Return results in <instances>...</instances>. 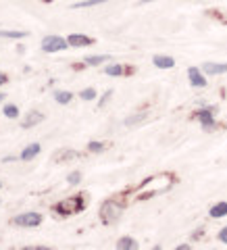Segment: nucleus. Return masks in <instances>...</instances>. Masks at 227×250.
<instances>
[{
	"mask_svg": "<svg viewBox=\"0 0 227 250\" xmlns=\"http://www.w3.org/2000/svg\"><path fill=\"white\" fill-rule=\"evenodd\" d=\"M123 213V207L119 205V202L115 200H106L103 207H100V217H103L104 223H115L119 221V217Z\"/></svg>",
	"mask_w": 227,
	"mask_h": 250,
	"instance_id": "obj_1",
	"label": "nucleus"
},
{
	"mask_svg": "<svg viewBox=\"0 0 227 250\" xmlns=\"http://www.w3.org/2000/svg\"><path fill=\"white\" fill-rule=\"evenodd\" d=\"M40 223H42L40 213H23L15 217V225H19V228H38Z\"/></svg>",
	"mask_w": 227,
	"mask_h": 250,
	"instance_id": "obj_2",
	"label": "nucleus"
},
{
	"mask_svg": "<svg viewBox=\"0 0 227 250\" xmlns=\"http://www.w3.org/2000/svg\"><path fill=\"white\" fill-rule=\"evenodd\" d=\"M67 40H62L61 36H46L42 40V50L44 52H59V50H65Z\"/></svg>",
	"mask_w": 227,
	"mask_h": 250,
	"instance_id": "obj_3",
	"label": "nucleus"
},
{
	"mask_svg": "<svg viewBox=\"0 0 227 250\" xmlns=\"http://www.w3.org/2000/svg\"><path fill=\"white\" fill-rule=\"evenodd\" d=\"M187 77H190V83L196 85V88H205V85H206L205 75H202V71L198 67H190V69H187Z\"/></svg>",
	"mask_w": 227,
	"mask_h": 250,
	"instance_id": "obj_4",
	"label": "nucleus"
},
{
	"mask_svg": "<svg viewBox=\"0 0 227 250\" xmlns=\"http://www.w3.org/2000/svg\"><path fill=\"white\" fill-rule=\"evenodd\" d=\"M202 71L208 75H219V73H227V65L225 62H205Z\"/></svg>",
	"mask_w": 227,
	"mask_h": 250,
	"instance_id": "obj_5",
	"label": "nucleus"
},
{
	"mask_svg": "<svg viewBox=\"0 0 227 250\" xmlns=\"http://www.w3.org/2000/svg\"><path fill=\"white\" fill-rule=\"evenodd\" d=\"M198 119H200V123H202V127H206V129H213V127H215L213 108H206V111H200V113H198Z\"/></svg>",
	"mask_w": 227,
	"mask_h": 250,
	"instance_id": "obj_6",
	"label": "nucleus"
},
{
	"mask_svg": "<svg viewBox=\"0 0 227 250\" xmlns=\"http://www.w3.org/2000/svg\"><path fill=\"white\" fill-rule=\"evenodd\" d=\"M67 44L69 46H90L92 44V38L82 36V34H71V36L67 38Z\"/></svg>",
	"mask_w": 227,
	"mask_h": 250,
	"instance_id": "obj_7",
	"label": "nucleus"
},
{
	"mask_svg": "<svg viewBox=\"0 0 227 250\" xmlns=\"http://www.w3.org/2000/svg\"><path fill=\"white\" fill-rule=\"evenodd\" d=\"M154 62V67H159V69H171L175 65V61L171 59V57H163V54H156V57L152 59Z\"/></svg>",
	"mask_w": 227,
	"mask_h": 250,
	"instance_id": "obj_8",
	"label": "nucleus"
},
{
	"mask_svg": "<svg viewBox=\"0 0 227 250\" xmlns=\"http://www.w3.org/2000/svg\"><path fill=\"white\" fill-rule=\"evenodd\" d=\"M44 119V117H42V113H38V111H31L29 115H27V119H23L21 121V125H23V127H34V125H38V123H40Z\"/></svg>",
	"mask_w": 227,
	"mask_h": 250,
	"instance_id": "obj_9",
	"label": "nucleus"
},
{
	"mask_svg": "<svg viewBox=\"0 0 227 250\" xmlns=\"http://www.w3.org/2000/svg\"><path fill=\"white\" fill-rule=\"evenodd\" d=\"M117 248H119V250H136L138 248V242L134 238L125 236V238H121L119 242H117Z\"/></svg>",
	"mask_w": 227,
	"mask_h": 250,
	"instance_id": "obj_10",
	"label": "nucleus"
},
{
	"mask_svg": "<svg viewBox=\"0 0 227 250\" xmlns=\"http://www.w3.org/2000/svg\"><path fill=\"white\" fill-rule=\"evenodd\" d=\"M38 152H40V144H29L25 150L21 152V161H31Z\"/></svg>",
	"mask_w": 227,
	"mask_h": 250,
	"instance_id": "obj_11",
	"label": "nucleus"
},
{
	"mask_svg": "<svg viewBox=\"0 0 227 250\" xmlns=\"http://www.w3.org/2000/svg\"><path fill=\"white\" fill-rule=\"evenodd\" d=\"M54 100H57L59 104H69L73 100V94L65 92V90H59V92H54Z\"/></svg>",
	"mask_w": 227,
	"mask_h": 250,
	"instance_id": "obj_12",
	"label": "nucleus"
},
{
	"mask_svg": "<svg viewBox=\"0 0 227 250\" xmlns=\"http://www.w3.org/2000/svg\"><path fill=\"white\" fill-rule=\"evenodd\" d=\"M227 215V202H217V205L210 208V217L219 219V217H225Z\"/></svg>",
	"mask_w": 227,
	"mask_h": 250,
	"instance_id": "obj_13",
	"label": "nucleus"
},
{
	"mask_svg": "<svg viewBox=\"0 0 227 250\" xmlns=\"http://www.w3.org/2000/svg\"><path fill=\"white\" fill-rule=\"evenodd\" d=\"M27 31H9V29H0V38H9V40H21L25 38Z\"/></svg>",
	"mask_w": 227,
	"mask_h": 250,
	"instance_id": "obj_14",
	"label": "nucleus"
},
{
	"mask_svg": "<svg viewBox=\"0 0 227 250\" xmlns=\"http://www.w3.org/2000/svg\"><path fill=\"white\" fill-rule=\"evenodd\" d=\"M4 117H9V119H17L19 117V108L15 106V104H4Z\"/></svg>",
	"mask_w": 227,
	"mask_h": 250,
	"instance_id": "obj_15",
	"label": "nucleus"
},
{
	"mask_svg": "<svg viewBox=\"0 0 227 250\" xmlns=\"http://www.w3.org/2000/svg\"><path fill=\"white\" fill-rule=\"evenodd\" d=\"M108 57L106 54H96V57H85V65H103Z\"/></svg>",
	"mask_w": 227,
	"mask_h": 250,
	"instance_id": "obj_16",
	"label": "nucleus"
},
{
	"mask_svg": "<svg viewBox=\"0 0 227 250\" xmlns=\"http://www.w3.org/2000/svg\"><path fill=\"white\" fill-rule=\"evenodd\" d=\"M104 73L117 77V75H121V73H123V67H121V65H108V67H104Z\"/></svg>",
	"mask_w": 227,
	"mask_h": 250,
	"instance_id": "obj_17",
	"label": "nucleus"
},
{
	"mask_svg": "<svg viewBox=\"0 0 227 250\" xmlns=\"http://www.w3.org/2000/svg\"><path fill=\"white\" fill-rule=\"evenodd\" d=\"M104 0H85V2H77L73 4V9H85V6H96V4H103Z\"/></svg>",
	"mask_w": 227,
	"mask_h": 250,
	"instance_id": "obj_18",
	"label": "nucleus"
},
{
	"mask_svg": "<svg viewBox=\"0 0 227 250\" xmlns=\"http://www.w3.org/2000/svg\"><path fill=\"white\" fill-rule=\"evenodd\" d=\"M80 96H82V100H94V98H96V90H94V88H85V90H82Z\"/></svg>",
	"mask_w": 227,
	"mask_h": 250,
	"instance_id": "obj_19",
	"label": "nucleus"
},
{
	"mask_svg": "<svg viewBox=\"0 0 227 250\" xmlns=\"http://www.w3.org/2000/svg\"><path fill=\"white\" fill-rule=\"evenodd\" d=\"M146 119V113H138V115H131L129 119H125V125H134L138 121H144Z\"/></svg>",
	"mask_w": 227,
	"mask_h": 250,
	"instance_id": "obj_20",
	"label": "nucleus"
},
{
	"mask_svg": "<svg viewBox=\"0 0 227 250\" xmlns=\"http://www.w3.org/2000/svg\"><path fill=\"white\" fill-rule=\"evenodd\" d=\"M67 182L69 184H80L82 182V173H80V171H73V173H69L67 175Z\"/></svg>",
	"mask_w": 227,
	"mask_h": 250,
	"instance_id": "obj_21",
	"label": "nucleus"
},
{
	"mask_svg": "<svg viewBox=\"0 0 227 250\" xmlns=\"http://www.w3.org/2000/svg\"><path fill=\"white\" fill-rule=\"evenodd\" d=\"M103 148H104L103 142H90V144H88V150H92V152H100Z\"/></svg>",
	"mask_w": 227,
	"mask_h": 250,
	"instance_id": "obj_22",
	"label": "nucleus"
},
{
	"mask_svg": "<svg viewBox=\"0 0 227 250\" xmlns=\"http://www.w3.org/2000/svg\"><path fill=\"white\" fill-rule=\"evenodd\" d=\"M219 240H221L223 244H227V228H223L221 231H219Z\"/></svg>",
	"mask_w": 227,
	"mask_h": 250,
	"instance_id": "obj_23",
	"label": "nucleus"
},
{
	"mask_svg": "<svg viewBox=\"0 0 227 250\" xmlns=\"http://www.w3.org/2000/svg\"><path fill=\"white\" fill-rule=\"evenodd\" d=\"M111 94H113V92H111V90H108V92H106V94H104V96H103V100H100V106H103V104H104V103H106V100H108V98H111Z\"/></svg>",
	"mask_w": 227,
	"mask_h": 250,
	"instance_id": "obj_24",
	"label": "nucleus"
},
{
	"mask_svg": "<svg viewBox=\"0 0 227 250\" xmlns=\"http://www.w3.org/2000/svg\"><path fill=\"white\" fill-rule=\"evenodd\" d=\"M4 82H6V75H4V73H0V85H2Z\"/></svg>",
	"mask_w": 227,
	"mask_h": 250,
	"instance_id": "obj_25",
	"label": "nucleus"
},
{
	"mask_svg": "<svg viewBox=\"0 0 227 250\" xmlns=\"http://www.w3.org/2000/svg\"><path fill=\"white\" fill-rule=\"evenodd\" d=\"M0 100H4V94H0Z\"/></svg>",
	"mask_w": 227,
	"mask_h": 250,
	"instance_id": "obj_26",
	"label": "nucleus"
}]
</instances>
